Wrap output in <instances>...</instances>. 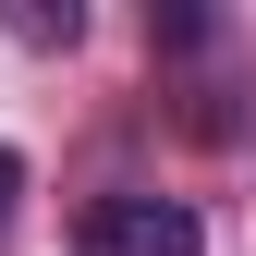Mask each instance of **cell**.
Masks as SVG:
<instances>
[{"instance_id":"cell-2","label":"cell","mask_w":256,"mask_h":256,"mask_svg":"<svg viewBox=\"0 0 256 256\" xmlns=\"http://www.w3.org/2000/svg\"><path fill=\"white\" fill-rule=\"evenodd\" d=\"M0 24H12L24 49H74V24H86V12H74V0H0Z\"/></svg>"},{"instance_id":"cell-1","label":"cell","mask_w":256,"mask_h":256,"mask_svg":"<svg viewBox=\"0 0 256 256\" xmlns=\"http://www.w3.org/2000/svg\"><path fill=\"white\" fill-rule=\"evenodd\" d=\"M196 208L183 196H86L74 208V256H196Z\"/></svg>"},{"instance_id":"cell-3","label":"cell","mask_w":256,"mask_h":256,"mask_svg":"<svg viewBox=\"0 0 256 256\" xmlns=\"http://www.w3.org/2000/svg\"><path fill=\"white\" fill-rule=\"evenodd\" d=\"M12 196H24V158L0 146V232H12Z\"/></svg>"}]
</instances>
